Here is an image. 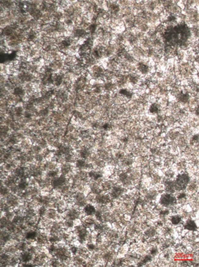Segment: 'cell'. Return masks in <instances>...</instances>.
Segmentation results:
<instances>
[{
	"label": "cell",
	"instance_id": "cell-3",
	"mask_svg": "<svg viewBox=\"0 0 199 267\" xmlns=\"http://www.w3.org/2000/svg\"><path fill=\"white\" fill-rule=\"evenodd\" d=\"M66 183H68L67 178H66V176L62 174L51 180V187L53 190H59L61 187H63Z\"/></svg>",
	"mask_w": 199,
	"mask_h": 267
},
{
	"label": "cell",
	"instance_id": "cell-23",
	"mask_svg": "<svg viewBox=\"0 0 199 267\" xmlns=\"http://www.w3.org/2000/svg\"><path fill=\"white\" fill-rule=\"evenodd\" d=\"M146 198L149 200V201H153V199H155L156 198V197L157 196V191L155 189H151V190H149L148 191H147L146 194Z\"/></svg>",
	"mask_w": 199,
	"mask_h": 267
},
{
	"label": "cell",
	"instance_id": "cell-38",
	"mask_svg": "<svg viewBox=\"0 0 199 267\" xmlns=\"http://www.w3.org/2000/svg\"><path fill=\"white\" fill-rule=\"evenodd\" d=\"M157 253V250L156 248H153L151 250V254H152V255H155Z\"/></svg>",
	"mask_w": 199,
	"mask_h": 267
},
{
	"label": "cell",
	"instance_id": "cell-33",
	"mask_svg": "<svg viewBox=\"0 0 199 267\" xmlns=\"http://www.w3.org/2000/svg\"><path fill=\"white\" fill-rule=\"evenodd\" d=\"M181 217L179 215H174L171 218V223L173 225H178L181 223Z\"/></svg>",
	"mask_w": 199,
	"mask_h": 267
},
{
	"label": "cell",
	"instance_id": "cell-11",
	"mask_svg": "<svg viewBox=\"0 0 199 267\" xmlns=\"http://www.w3.org/2000/svg\"><path fill=\"white\" fill-rule=\"evenodd\" d=\"M33 256L31 254L29 253L27 250L26 251L21 252V253L19 254V262L22 263H27V262H31L33 260Z\"/></svg>",
	"mask_w": 199,
	"mask_h": 267
},
{
	"label": "cell",
	"instance_id": "cell-4",
	"mask_svg": "<svg viewBox=\"0 0 199 267\" xmlns=\"http://www.w3.org/2000/svg\"><path fill=\"white\" fill-rule=\"evenodd\" d=\"M5 199L6 202L10 205L11 209H15L18 207L21 204V199H19V197L13 194H10V195H8L5 198Z\"/></svg>",
	"mask_w": 199,
	"mask_h": 267
},
{
	"label": "cell",
	"instance_id": "cell-35",
	"mask_svg": "<svg viewBox=\"0 0 199 267\" xmlns=\"http://www.w3.org/2000/svg\"><path fill=\"white\" fill-rule=\"evenodd\" d=\"M57 246L55 245V244H51V245L49 246L48 247V251L50 254H55L56 250H57Z\"/></svg>",
	"mask_w": 199,
	"mask_h": 267
},
{
	"label": "cell",
	"instance_id": "cell-8",
	"mask_svg": "<svg viewBox=\"0 0 199 267\" xmlns=\"http://www.w3.org/2000/svg\"><path fill=\"white\" fill-rule=\"evenodd\" d=\"M35 241L36 242V245L37 246H43L48 243L49 237L46 234L43 232H41L39 233H37V235Z\"/></svg>",
	"mask_w": 199,
	"mask_h": 267
},
{
	"label": "cell",
	"instance_id": "cell-43",
	"mask_svg": "<svg viewBox=\"0 0 199 267\" xmlns=\"http://www.w3.org/2000/svg\"><path fill=\"white\" fill-rule=\"evenodd\" d=\"M1 201H2V198H0V203H1Z\"/></svg>",
	"mask_w": 199,
	"mask_h": 267
},
{
	"label": "cell",
	"instance_id": "cell-19",
	"mask_svg": "<svg viewBox=\"0 0 199 267\" xmlns=\"http://www.w3.org/2000/svg\"><path fill=\"white\" fill-rule=\"evenodd\" d=\"M66 215L67 219L74 220L77 219L78 216H79V212H78L75 209H69V210L66 212Z\"/></svg>",
	"mask_w": 199,
	"mask_h": 267
},
{
	"label": "cell",
	"instance_id": "cell-24",
	"mask_svg": "<svg viewBox=\"0 0 199 267\" xmlns=\"http://www.w3.org/2000/svg\"><path fill=\"white\" fill-rule=\"evenodd\" d=\"M11 194L10 189L6 186H2L0 187V197L2 198H6V197Z\"/></svg>",
	"mask_w": 199,
	"mask_h": 267
},
{
	"label": "cell",
	"instance_id": "cell-29",
	"mask_svg": "<svg viewBox=\"0 0 199 267\" xmlns=\"http://www.w3.org/2000/svg\"><path fill=\"white\" fill-rule=\"evenodd\" d=\"M37 144H38L43 150L48 148V146H49L48 142H47V139H44L43 138H41L39 139V141L37 142Z\"/></svg>",
	"mask_w": 199,
	"mask_h": 267
},
{
	"label": "cell",
	"instance_id": "cell-34",
	"mask_svg": "<svg viewBox=\"0 0 199 267\" xmlns=\"http://www.w3.org/2000/svg\"><path fill=\"white\" fill-rule=\"evenodd\" d=\"M64 226L66 228H72L74 226V223H73V220L70 219H67L64 223Z\"/></svg>",
	"mask_w": 199,
	"mask_h": 267
},
{
	"label": "cell",
	"instance_id": "cell-37",
	"mask_svg": "<svg viewBox=\"0 0 199 267\" xmlns=\"http://www.w3.org/2000/svg\"><path fill=\"white\" fill-rule=\"evenodd\" d=\"M169 213V211L168 210H163V211H161L160 212V214L161 215H163V216H165V215H168Z\"/></svg>",
	"mask_w": 199,
	"mask_h": 267
},
{
	"label": "cell",
	"instance_id": "cell-12",
	"mask_svg": "<svg viewBox=\"0 0 199 267\" xmlns=\"http://www.w3.org/2000/svg\"><path fill=\"white\" fill-rule=\"evenodd\" d=\"M11 132V131L7 126L5 124H0V139L6 140L9 137Z\"/></svg>",
	"mask_w": 199,
	"mask_h": 267
},
{
	"label": "cell",
	"instance_id": "cell-31",
	"mask_svg": "<svg viewBox=\"0 0 199 267\" xmlns=\"http://www.w3.org/2000/svg\"><path fill=\"white\" fill-rule=\"evenodd\" d=\"M59 241L60 237L56 234H51V235L49 237V242H50L51 244H55Z\"/></svg>",
	"mask_w": 199,
	"mask_h": 267
},
{
	"label": "cell",
	"instance_id": "cell-40",
	"mask_svg": "<svg viewBox=\"0 0 199 267\" xmlns=\"http://www.w3.org/2000/svg\"><path fill=\"white\" fill-rule=\"evenodd\" d=\"M3 248H4V246L0 244V254L3 252Z\"/></svg>",
	"mask_w": 199,
	"mask_h": 267
},
{
	"label": "cell",
	"instance_id": "cell-27",
	"mask_svg": "<svg viewBox=\"0 0 199 267\" xmlns=\"http://www.w3.org/2000/svg\"><path fill=\"white\" fill-rule=\"evenodd\" d=\"M30 151L33 154L35 155V154H40V153L42 152L43 149L41 148V147L38 144H37V143H33V144L31 146Z\"/></svg>",
	"mask_w": 199,
	"mask_h": 267
},
{
	"label": "cell",
	"instance_id": "cell-26",
	"mask_svg": "<svg viewBox=\"0 0 199 267\" xmlns=\"http://www.w3.org/2000/svg\"><path fill=\"white\" fill-rule=\"evenodd\" d=\"M19 262V256L16 255V254H13V255H11L10 259L9 261V266H17L18 265Z\"/></svg>",
	"mask_w": 199,
	"mask_h": 267
},
{
	"label": "cell",
	"instance_id": "cell-13",
	"mask_svg": "<svg viewBox=\"0 0 199 267\" xmlns=\"http://www.w3.org/2000/svg\"><path fill=\"white\" fill-rule=\"evenodd\" d=\"M72 171V166L71 163H62V165L60 168V172L62 175H64L65 176H68Z\"/></svg>",
	"mask_w": 199,
	"mask_h": 267
},
{
	"label": "cell",
	"instance_id": "cell-6",
	"mask_svg": "<svg viewBox=\"0 0 199 267\" xmlns=\"http://www.w3.org/2000/svg\"><path fill=\"white\" fill-rule=\"evenodd\" d=\"M13 173L18 179L23 178H29L28 175H27V166H18L14 170V171H13Z\"/></svg>",
	"mask_w": 199,
	"mask_h": 267
},
{
	"label": "cell",
	"instance_id": "cell-42",
	"mask_svg": "<svg viewBox=\"0 0 199 267\" xmlns=\"http://www.w3.org/2000/svg\"><path fill=\"white\" fill-rule=\"evenodd\" d=\"M2 213H3V212L2 211L1 209H0V218H1L2 216Z\"/></svg>",
	"mask_w": 199,
	"mask_h": 267
},
{
	"label": "cell",
	"instance_id": "cell-36",
	"mask_svg": "<svg viewBox=\"0 0 199 267\" xmlns=\"http://www.w3.org/2000/svg\"><path fill=\"white\" fill-rule=\"evenodd\" d=\"M77 251H78V249L76 247V246H72V247L70 249V252L71 253H72L73 254H76V253H77Z\"/></svg>",
	"mask_w": 199,
	"mask_h": 267
},
{
	"label": "cell",
	"instance_id": "cell-22",
	"mask_svg": "<svg viewBox=\"0 0 199 267\" xmlns=\"http://www.w3.org/2000/svg\"><path fill=\"white\" fill-rule=\"evenodd\" d=\"M47 209H48V208H47L46 207L43 206V205H41V206H39L38 208L36 209L37 216L39 217L40 218H43V217H45V216H46Z\"/></svg>",
	"mask_w": 199,
	"mask_h": 267
},
{
	"label": "cell",
	"instance_id": "cell-30",
	"mask_svg": "<svg viewBox=\"0 0 199 267\" xmlns=\"http://www.w3.org/2000/svg\"><path fill=\"white\" fill-rule=\"evenodd\" d=\"M86 234H87L86 230L84 228H80V229H78V237H79V239L80 241H84L85 239Z\"/></svg>",
	"mask_w": 199,
	"mask_h": 267
},
{
	"label": "cell",
	"instance_id": "cell-2",
	"mask_svg": "<svg viewBox=\"0 0 199 267\" xmlns=\"http://www.w3.org/2000/svg\"><path fill=\"white\" fill-rule=\"evenodd\" d=\"M177 198L171 194L165 193L161 195L159 198V203L165 207H173L177 203Z\"/></svg>",
	"mask_w": 199,
	"mask_h": 267
},
{
	"label": "cell",
	"instance_id": "cell-7",
	"mask_svg": "<svg viewBox=\"0 0 199 267\" xmlns=\"http://www.w3.org/2000/svg\"><path fill=\"white\" fill-rule=\"evenodd\" d=\"M18 179H19L16 177L14 173L8 174L6 176V178L3 179L4 186H6L8 188H10V187L13 186L14 185L17 184V183L18 182Z\"/></svg>",
	"mask_w": 199,
	"mask_h": 267
},
{
	"label": "cell",
	"instance_id": "cell-9",
	"mask_svg": "<svg viewBox=\"0 0 199 267\" xmlns=\"http://www.w3.org/2000/svg\"><path fill=\"white\" fill-rule=\"evenodd\" d=\"M74 202L78 207H84L86 204V199L84 194L81 192H78L74 195Z\"/></svg>",
	"mask_w": 199,
	"mask_h": 267
},
{
	"label": "cell",
	"instance_id": "cell-10",
	"mask_svg": "<svg viewBox=\"0 0 199 267\" xmlns=\"http://www.w3.org/2000/svg\"><path fill=\"white\" fill-rule=\"evenodd\" d=\"M123 190H124L123 188L121 186H113L110 190V198L114 199L119 198L120 196H122L123 195Z\"/></svg>",
	"mask_w": 199,
	"mask_h": 267
},
{
	"label": "cell",
	"instance_id": "cell-39",
	"mask_svg": "<svg viewBox=\"0 0 199 267\" xmlns=\"http://www.w3.org/2000/svg\"><path fill=\"white\" fill-rule=\"evenodd\" d=\"M88 249L90 250H94L95 249V246L94 245H92V244H91V245H88Z\"/></svg>",
	"mask_w": 199,
	"mask_h": 267
},
{
	"label": "cell",
	"instance_id": "cell-14",
	"mask_svg": "<svg viewBox=\"0 0 199 267\" xmlns=\"http://www.w3.org/2000/svg\"><path fill=\"white\" fill-rule=\"evenodd\" d=\"M17 185H18L19 190L21 191H25L26 190H27L28 187H29V182H28V178H27L19 179L18 183H17Z\"/></svg>",
	"mask_w": 199,
	"mask_h": 267
},
{
	"label": "cell",
	"instance_id": "cell-5",
	"mask_svg": "<svg viewBox=\"0 0 199 267\" xmlns=\"http://www.w3.org/2000/svg\"><path fill=\"white\" fill-rule=\"evenodd\" d=\"M55 254L56 258L60 261H66L69 257V250L64 246H60V247L57 248Z\"/></svg>",
	"mask_w": 199,
	"mask_h": 267
},
{
	"label": "cell",
	"instance_id": "cell-32",
	"mask_svg": "<svg viewBox=\"0 0 199 267\" xmlns=\"http://www.w3.org/2000/svg\"><path fill=\"white\" fill-rule=\"evenodd\" d=\"M15 215V214L14 211H12V210L10 211H7L6 213H4V216L6 217V219H7L8 220L11 221H12V219H14Z\"/></svg>",
	"mask_w": 199,
	"mask_h": 267
},
{
	"label": "cell",
	"instance_id": "cell-41",
	"mask_svg": "<svg viewBox=\"0 0 199 267\" xmlns=\"http://www.w3.org/2000/svg\"><path fill=\"white\" fill-rule=\"evenodd\" d=\"M3 185H4L3 179H2V178H0V187H1V186H3Z\"/></svg>",
	"mask_w": 199,
	"mask_h": 267
},
{
	"label": "cell",
	"instance_id": "cell-20",
	"mask_svg": "<svg viewBox=\"0 0 199 267\" xmlns=\"http://www.w3.org/2000/svg\"><path fill=\"white\" fill-rule=\"evenodd\" d=\"M184 227L185 229L189 230V231H197V224L193 220H188L187 221H186L185 225H184Z\"/></svg>",
	"mask_w": 199,
	"mask_h": 267
},
{
	"label": "cell",
	"instance_id": "cell-17",
	"mask_svg": "<svg viewBox=\"0 0 199 267\" xmlns=\"http://www.w3.org/2000/svg\"><path fill=\"white\" fill-rule=\"evenodd\" d=\"M29 245L27 243V242L26 241H18L16 244L17 249H18V251L20 252L26 251L29 248Z\"/></svg>",
	"mask_w": 199,
	"mask_h": 267
},
{
	"label": "cell",
	"instance_id": "cell-25",
	"mask_svg": "<svg viewBox=\"0 0 199 267\" xmlns=\"http://www.w3.org/2000/svg\"><path fill=\"white\" fill-rule=\"evenodd\" d=\"M59 171H60V170L59 169V168H58V169H56V170H50V171H47V174L45 175H46L47 177L49 178V179H52L55 178L57 177V176L59 175Z\"/></svg>",
	"mask_w": 199,
	"mask_h": 267
},
{
	"label": "cell",
	"instance_id": "cell-21",
	"mask_svg": "<svg viewBox=\"0 0 199 267\" xmlns=\"http://www.w3.org/2000/svg\"><path fill=\"white\" fill-rule=\"evenodd\" d=\"M84 213H86V215H88V216L95 214V213H96V208H95L94 205H91V204L86 205L84 207Z\"/></svg>",
	"mask_w": 199,
	"mask_h": 267
},
{
	"label": "cell",
	"instance_id": "cell-28",
	"mask_svg": "<svg viewBox=\"0 0 199 267\" xmlns=\"http://www.w3.org/2000/svg\"><path fill=\"white\" fill-rule=\"evenodd\" d=\"M45 158L42 152L34 155V163L38 164H42L45 162Z\"/></svg>",
	"mask_w": 199,
	"mask_h": 267
},
{
	"label": "cell",
	"instance_id": "cell-18",
	"mask_svg": "<svg viewBox=\"0 0 199 267\" xmlns=\"http://www.w3.org/2000/svg\"><path fill=\"white\" fill-rule=\"evenodd\" d=\"M58 216V213L55 209L49 208L47 209V212L45 217L49 220H55Z\"/></svg>",
	"mask_w": 199,
	"mask_h": 267
},
{
	"label": "cell",
	"instance_id": "cell-16",
	"mask_svg": "<svg viewBox=\"0 0 199 267\" xmlns=\"http://www.w3.org/2000/svg\"><path fill=\"white\" fill-rule=\"evenodd\" d=\"M75 165L77 169L79 170H84L85 169H87L89 167V164L86 162V159H77L75 162Z\"/></svg>",
	"mask_w": 199,
	"mask_h": 267
},
{
	"label": "cell",
	"instance_id": "cell-1",
	"mask_svg": "<svg viewBox=\"0 0 199 267\" xmlns=\"http://www.w3.org/2000/svg\"><path fill=\"white\" fill-rule=\"evenodd\" d=\"M190 181V178L188 174L182 173L179 174L173 182L175 190L177 191H181L186 190Z\"/></svg>",
	"mask_w": 199,
	"mask_h": 267
},
{
	"label": "cell",
	"instance_id": "cell-15",
	"mask_svg": "<svg viewBox=\"0 0 199 267\" xmlns=\"http://www.w3.org/2000/svg\"><path fill=\"white\" fill-rule=\"evenodd\" d=\"M12 94H14L17 97L21 98L23 100V98L25 96L26 92L25 91V90L22 86H18V87H15L12 91Z\"/></svg>",
	"mask_w": 199,
	"mask_h": 267
}]
</instances>
